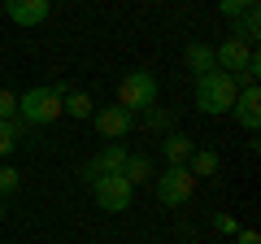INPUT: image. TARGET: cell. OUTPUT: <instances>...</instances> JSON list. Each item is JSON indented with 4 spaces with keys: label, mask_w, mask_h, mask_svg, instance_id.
<instances>
[{
    "label": "cell",
    "mask_w": 261,
    "mask_h": 244,
    "mask_svg": "<svg viewBox=\"0 0 261 244\" xmlns=\"http://www.w3.org/2000/svg\"><path fill=\"white\" fill-rule=\"evenodd\" d=\"M235 92H240V83H235V75H226V70H205V75H196V109L209 113V118L231 113Z\"/></svg>",
    "instance_id": "6da1fadb"
},
{
    "label": "cell",
    "mask_w": 261,
    "mask_h": 244,
    "mask_svg": "<svg viewBox=\"0 0 261 244\" xmlns=\"http://www.w3.org/2000/svg\"><path fill=\"white\" fill-rule=\"evenodd\" d=\"M61 96L65 87H31L27 96H18V118L31 127H48L61 118Z\"/></svg>",
    "instance_id": "7a4b0ae2"
},
{
    "label": "cell",
    "mask_w": 261,
    "mask_h": 244,
    "mask_svg": "<svg viewBox=\"0 0 261 244\" xmlns=\"http://www.w3.org/2000/svg\"><path fill=\"white\" fill-rule=\"evenodd\" d=\"M152 192H157V201L166 209H174V205H187L192 201V192H196V175L187 166H166L157 179H152Z\"/></svg>",
    "instance_id": "3957f363"
},
{
    "label": "cell",
    "mask_w": 261,
    "mask_h": 244,
    "mask_svg": "<svg viewBox=\"0 0 261 244\" xmlns=\"http://www.w3.org/2000/svg\"><path fill=\"white\" fill-rule=\"evenodd\" d=\"M157 75H148V70H130L126 79L118 83V105L122 109H130V113H140V109H148V105H157Z\"/></svg>",
    "instance_id": "277c9868"
},
{
    "label": "cell",
    "mask_w": 261,
    "mask_h": 244,
    "mask_svg": "<svg viewBox=\"0 0 261 244\" xmlns=\"http://www.w3.org/2000/svg\"><path fill=\"white\" fill-rule=\"evenodd\" d=\"M92 192H96V205L109 209V214L130 209V197H135V188H130L122 175H100V179H92Z\"/></svg>",
    "instance_id": "5b68a950"
},
{
    "label": "cell",
    "mask_w": 261,
    "mask_h": 244,
    "mask_svg": "<svg viewBox=\"0 0 261 244\" xmlns=\"http://www.w3.org/2000/svg\"><path fill=\"white\" fill-rule=\"evenodd\" d=\"M126 157H130V153L122 149L118 140H109V144H105V149L83 166V179L92 183V179H100V175H122V170H126Z\"/></svg>",
    "instance_id": "8992f818"
},
{
    "label": "cell",
    "mask_w": 261,
    "mask_h": 244,
    "mask_svg": "<svg viewBox=\"0 0 261 244\" xmlns=\"http://www.w3.org/2000/svg\"><path fill=\"white\" fill-rule=\"evenodd\" d=\"M92 118H96V131H100L105 140H126L130 127H135V113L122 109V105H105V109H96Z\"/></svg>",
    "instance_id": "52a82bcc"
},
{
    "label": "cell",
    "mask_w": 261,
    "mask_h": 244,
    "mask_svg": "<svg viewBox=\"0 0 261 244\" xmlns=\"http://www.w3.org/2000/svg\"><path fill=\"white\" fill-rule=\"evenodd\" d=\"M53 9V0H5V18L13 27H39Z\"/></svg>",
    "instance_id": "ba28073f"
},
{
    "label": "cell",
    "mask_w": 261,
    "mask_h": 244,
    "mask_svg": "<svg viewBox=\"0 0 261 244\" xmlns=\"http://www.w3.org/2000/svg\"><path fill=\"white\" fill-rule=\"evenodd\" d=\"M257 53V48L252 44H244V39H226V44H218L214 48V61H218V70H226V75H240L244 66H248V57Z\"/></svg>",
    "instance_id": "9c48e42d"
},
{
    "label": "cell",
    "mask_w": 261,
    "mask_h": 244,
    "mask_svg": "<svg viewBox=\"0 0 261 244\" xmlns=\"http://www.w3.org/2000/svg\"><path fill=\"white\" fill-rule=\"evenodd\" d=\"M231 113H235V122H240L244 131H257V127H261V92H257V87H240Z\"/></svg>",
    "instance_id": "30bf717a"
},
{
    "label": "cell",
    "mask_w": 261,
    "mask_h": 244,
    "mask_svg": "<svg viewBox=\"0 0 261 244\" xmlns=\"http://www.w3.org/2000/svg\"><path fill=\"white\" fill-rule=\"evenodd\" d=\"M183 61H187V70H192V75H205V70H218V61H214V44H205V39L187 44V48H183Z\"/></svg>",
    "instance_id": "8fae6325"
},
{
    "label": "cell",
    "mask_w": 261,
    "mask_h": 244,
    "mask_svg": "<svg viewBox=\"0 0 261 244\" xmlns=\"http://www.w3.org/2000/svg\"><path fill=\"white\" fill-rule=\"evenodd\" d=\"M161 149H166V166H187V157H192V140L183 131H166Z\"/></svg>",
    "instance_id": "7c38bea8"
},
{
    "label": "cell",
    "mask_w": 261,
    "mask_h": 244,
    "mask_svg": "<svg viewBox=\"0 0 261 244\" xmlns=\"http://www.w3.org/2000/svg\"><path fill=\"white\" fill-rule=\"evenodd\" d=\"M261 35V5H248V9L235 18V39H244V44H257Z\"/></svg>",
    "instance_id": "4fadbf2b"
},
{
    "label": "cell",
    "mask_w": 261,
    "mask_h": 244,
    "mask_svg": "<svg viewBox=\"0 0 261 244\" xmlns=\"http://www.w3.org/2000/svg\"><path fill=\"white\" fill-rule=\"evenodd\" d=\"M22 135H27V122H22L18 113H13V118H0V157H9Z\"/></svg>",
    "instance_id": "5bb4252c"
},
{
    "label": "cell",
    "mask_w": 261,
    "mask_h": 244,
    "mask_svg": "<svg viewBox=\"0 0 261 244\" xmlns=\"http://www.w3.org/2000/svg\"><path fill=\"white\" fill-rule=\"evenodd\" d=\"M61 113H70V118H92L96 113V101L87 92H65L61 96Z\"/></svg>",
    "instance_id": "9a60e30c"
},
{
    "label": "cell",
    "mask_w": 261,
    "mask_h": 244,
    "mask_svg": "<svg viewBox=\"0 0 261 244\" xmlns=\"http://www.w3.org/2000/svg\"><path fill=\"white\" fill-rule=\"evenodd\" d=\"M122 179H126L130 188H135V183H148V179H152V161L144 157V153H130V157H126V170H122Z\"/></svg>",
    "instance_id": "2e32d148"
},
{
    "label": "cell",
    "mask_w": 261,
    "mask_h": 244,
    "mask_svg": "<svg viewBox=\"0 0 261 244\" xmlns=\"http://www.w3.org/2000/svg\"><path fill=\"white\" fill-rule=\"evenodd\" d=\"M218 153H209V149H192V157H187V170L192 175H200V179H209V175H218Z\"/></svg>",
    "instance_id": "e0dca14e"
},
{
    "label": "cell",
    "mask_w": 261,
    "mask_h": 244,
    "mask_svg": "<svg viewBox=\"0 0 261 244\" xmlns=\"http://www.w3.org/2000/svg\"><path fill=\"white\" fill-rule=\"evenodd\" d=\"M144 127H152V131H174V113L161 109V105H148L144 109Z\"/></svg>",
    "instance_id": "ac0fdd59"
},
{
    "label": "cell",
    "mask_w": 261,
    "mask_h": 244,
    "mask_svg": "<svg viewBox=\"0 0 261 244\" xmlns=\"http://www.w3.org/2000/svg\"><path fill=\"white\" fill-rule=\"evenodd\" d=\"M18 183H22V175L13 166H0V197H9V192H18Z\"/></svg>",
    "instance_id": "d6986e66"
},
{
    "label": "cell",
    "mask_w": 261,
    "mask_h": 244,
    "mask_svg": "<svg viewBox=\"0 0 261 244\" xmlns=\"http://www.w3.org/2000/svg\"><path fill=\"white\" fill-rule=\"evenodd\" d=\"M248 5H252V0H218V13H222V18H231V22H235V18H240L244 9H248Z\"/></svg>",
    "instance_id": "ffe728a7"
},
{
    "label": "cell",
    "mask_w": 261,
    "mask_h": 244,
    "mask_svg": "<svg viewBox=\"0 0 261 244\" xmlns=\"http://www.w3.org/2000/svg\"><path fill=\"white\" fill-rule=\"evenodd\" d=\"M13 113H18V96L9 87H0V118H13Z\"/></svg>",
    "instance_id": "44dd1931"
},
{
    "label": "cell",
    "mask_w": 261,
    "mask_h": 244,
    "mask_svg": "<svg viewBox=\"0 0 261 244\" xmlns=\"http://www.w3.org/2000/svg\"><path fill=\"white\" fill-rule=\"evenodd\" d=\"M214 227H218V231H222V235H235V231H240L231 214H218V218H214Z\"/></svg>",
    "instance_id": "7402d4cb"
},
{
    "label": "cell",
    "mask_w": 261,
    "mask_h": 244,
    "mask_svg": "<svg viewBox=\"0 0 261 244\" xmlns=\"http://www.w3.org/2000/svg\"><path fill=\"white\" fill-rule=\"evenodd\" d=\"M235 244H261L257 231H235Z\"/></svg>",
    "instance_id": "603a6c76"
},
{
    "label": "cell",
    "mask_w": 261,
    "mask_h": 244,
    "mask_svg": "<svg viewBox=\"0 0 261 244\" xmlns=\"http://www.w3.org/2000/svg\"><path fill=\"white\" fill-rule=\"evenodd\" d=\"M0 218H5V197H0Z\"/></svg>",
    "instance_id": "cb8c5ba5"
},
{
    "label": "cell",
    "mask_w": 261,
    "mask_h": 244,
    "mask_svg": "<svg viewBox=\"0 0 261 244\" xmlns=\"http://www.w3.org/2000/svg\"><path fill=\"white\" fill-rule=\"evenodd\" d=\"M252 5H257V0H252Z\"/></svg>",
    "instance_id": "d4e9b609"
}]
</instances>
